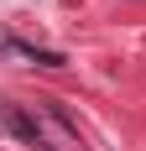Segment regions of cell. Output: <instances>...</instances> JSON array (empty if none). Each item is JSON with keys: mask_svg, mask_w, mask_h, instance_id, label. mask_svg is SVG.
<instances>
[{"mask_svg": "<svg viewBox=\"0 0 146 151\" xmlns=\"http://www.w3.org/2000/svg\"><path fill=\"white\" fill-rule=\"evenodd\" d=\"M0 120H5V130H11V136L26 141V146H42V130H37V120H31L21 104H0Z\"/></svg>", "mask_w": 146, "mask_h": 151, "instance_id": "6da1fadb", "label": "cell"}]
</instances>
